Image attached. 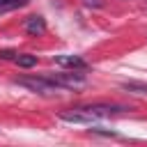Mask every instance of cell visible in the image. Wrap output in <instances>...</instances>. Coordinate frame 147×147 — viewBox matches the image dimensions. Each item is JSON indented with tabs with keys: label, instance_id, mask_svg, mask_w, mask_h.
Masks as SVG:
<instances>
[{
	"label": "cell",
	"instance_id": "6da1fadb",
	"mask_svg": "<svg viewBox=\"0 0 147 147\" xmlns=\"http://www.w3.org/2000/svg\"><path fill=\"white\" fill-rule=\"evenodd\" d=\"M16 83L18 85H23V87H28L30 92H37V94H55L60 87L46 76V78H37V76H21V78H16Z\"/></svg>",
	"mask_w": 147,
	"mask_h": 147
},
{
	"label": "cell",
	"instance_id": "ba28073f",
	"mask_svg": "<svg viewBox=\"0 0 147 147\" xmlns=\"http://www.w3.org/2000/svg\"><path fill=\"white\" fill-rule=\"evenodd\" d=\"M28 5V0H0V9H16V7H23Z\"/></svg>",
	"mask_w": 147,
	"mask_h": 147
},
{
	"label": "cell",
	"instance_id": "52a82bcc",
	"mask_svg": "<svg viewBox=\"0 0 147 147\" xmlns=\"http://www.w3.org/2000/svg\"><path fill=\"white\" fill-rule=\"evenodd\" d=\"M14 62H16L18 67H23V69H30V67H34V64H37V55H30V53H18V55L14 57Z\"/></svg>",
	"mask_w": 147,
	"mask_h": 147
},
{
	"label": "cell",
	"instance_id": "277c9868",
	"mask_svg": "<svg viewBox=\"0 0 147 147\" xmlns=\"http://www.w3.org/2000/svg\"><path fill=\"white\" fill-rule=\"evenodd\" d=\"M87 113H92L94 117H108L115 113H124V106H115V103H94V106H85Z\"/></svg>",
	"mask_w": 147,
	"mask_h": 147
},
{
	"label": "cell",
	"instance_id": "8992f818",
	"mask_svg": "<svg viewBox=\"0 0 147 147\" xmlns=\"http://www.w3.org/2000/svg\"><path fill=\"white\" fill-rule=\"evenodd\" d=\"M25 32L32 34V37L44 34V32H46V21H44L41 16H30V18L25 21Z\"/></svg>",
	"mask_w": 147,
	"mask_h": 147
},
{
	"label": "cell",
	"instance_id": "5b68a950",
	"mask_svg": "<svg viewBox=\"0 0 147 147\" xmlns=\"http://www.w3.org/2000/svg\"><path fill=\"white\" fill-rule=\"evenodd\" d=\"M53 60H55V64H60V67H69V69H85V67H87L85 60L78 57V55H55Z\"/></svg>",
	"mask_w": 147,
	"mask_h": 147
},
{
	"label": "cell",
	"instance_id": "9c48e42d",
	"mask_svg": "<svg viewBox=\"0 0 147 147\" xmlns=\"http://www.w3.org/2000/svg\"><path fill=\"white\" fill-rule=\"evenodd\" d=\"M124 90L136 92V94H147V85H142V83H124Z\"/></svg>",
	"mask_w": 147,
	"mask_h": 147
},
{
	"label": "cell",
	"instance_id": "30bf717a",
	"mask_svg": "<svg viewBox=\"0 0 147 147\" xmlns=\"http://www.w3.org/2000/svg\"><path fill=\"white\" fill-rule=\"evenodd\" d=\"M14 55H16L14 51H0V57H2V60H11Z\"/></svg>",
	"mask_w": 147,
	"mask_h": 147
},
{
	"label": "cell",
	"instance_id": "7a4b0ae2",
	"mask_svg": "<svg viewBox=\"0 0 147 147\" xmlns=\"http://www.w3.org/2000/svg\"><path fill=\"white\" fill-rule=\"evenodd\" d=\"M48 78L57 87H67V90H83L85 87V78L80 74H53Z\"/></svg>",
	"mask_w": 147,
	"mask_h": 147
},
{
	"label": "cell",
	"instance_id": "8fae6325",
	"mask_svg": "<svg viewBox=\"0 0 147 147\" xmlns=\"http://www.w3.org/2000/svg\"><path fill=\"white\" fill-rule=\"evenodd\" d=\"M85 5H90V7H103V0H85Z\"/></svg>",
	"mask_w": 147,
	"mask_h": 147
},
{
	"label": "cell",
	"instance_id": "3957f363",
	"mask_svg": "<svg viewBox=\"0 0 147 147\" xmlns=\"http://www.w3.org/2000/svg\"><path fill=\"white\" fill-rule=\"evenodd\" d=\"M60 119L74 122V124H92L96 117H94L92 113H87L85 108H76V110H64V113H60Z\"/></svg>",
	"mask_w": 147,
	"mask_h": 147
}]
</instances>
